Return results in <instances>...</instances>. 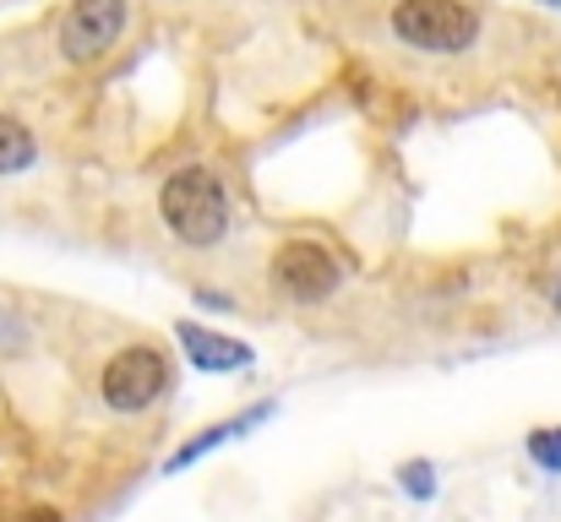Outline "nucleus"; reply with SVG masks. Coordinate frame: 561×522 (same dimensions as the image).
Segmentation results:
<instances>
[{
    "label": "nucleus",
    "mask_w": 561,
    "mask_h": 522,
    "mask_svg": "<svg viewBox=\"0 0 561 522\" xmlns=\"http://www.w3.org/2000/svg\"><path fill=\"white\" fill-rule=\"evenodd\" d=\"M33 522H60V518H55V512H38V518H33Z\"/></svg>",
    "instance_id": "nucleus-11"
},
{
    "label": "nucleus",
    "mask_w": 561,
    "mask_h": 522,
    "mask_svg": "<svg viewBox=\"0 0 561 522\" xmlns=\"http://www.w3.org/2000/svg\"><path fill=\"white\" fill-rule=\"evenodd\" d=\"M398 490L409 496V501H436V463H403L398 468Z\"/></svg>",
    "instance_id": "nucleus-9"
},
{
    "label": "nucleus",
    "mask_w": 561,
    "mask_h": 522,
    "mask_svg": "<svg viewBox=\"0 0 561 522\" xmlns=\"http://www.w3.org/2000/svg\"><path fill=\"white\" fill-rule=\"evenodd\" d=\"M164 223L181 245H213L229 229V196L213 170H175L164 179Z\"/></svg>",
    "instance_id": "nucleus-1"
},
{
    "label": "nucleus",
    "mask_w": 561,
    "mask_h": 522,
    "mask_svg": "<svg viewBox=\"0 0 561 522\" xmlns=\"http://www.w3.org/2000/svg\"><path fill=\"white\" fill-rule=\"evenodd\" d=\"M273 419V403H256V408H245V414H234V419H218V425H207L202 436H191L186 446H175L170 457H164V474H186L191 463H202L207 452H218L224 441H234V436H251L256 425H267Z\"/></svg>",
    "instance_id": "nucleus-7"
},
{
    "label": "nucleus",
    "mask_w": 561,
    "mask_h": 522,
    "mask_svg": "<svg viewBox=\"0 0 561 522\" xmlns=\"http://www.w3.org/2000/svg\"><path fill=\"white\" fill-rule=\"evenodd\" d=\"M540 5H551V11H561V0H540Z\"/></svg>",
    "instance_id": "nucleus-13"
},
{
    "label": "nucleus",
    "mask_w": 561,
    "mask_h": 522,
    "mask_svg": "<svg viewBox=\"0 0 561 522\" xmlns=\"http://www.w3.org/2000/svg\"><path fill=\"white\" fill-rule=\"evenodd\" d=\"M273 283L289 300H306V305L311 300H328L339 289V256L328 245H317V240H289L273 256Z\"/></svg>",
    "instance_id": "nucleus-5"
},
{
    "label": "nucleus",
    "mask_w": 561,
    "mask_h": 522,
    "mask_svg": "<svg viewBox=\"0 0 561 522\" xmlns=\"http://www.w3.org/2000/svg\"><path fill=\"white\" fill-rule=\"evenodd\" d=\"M175 338L186 344V359L202 370V375H229V370H245L256 359V348L240 344V338H224V333H207L196 322H181Z\"/></svg>",
    "instance_id": "nucleus-6"
},
{
    "label": "nucleus",
    "mask_w": 561,
    "mask_h": 522,
    "mask_svg": "<svg viewBox=\"0 0 561 522\" xmlns=\"http://www.w3.org/2000/svg\"><path fill=\"white\" fill-rule=\"evenodd\" d=\"M33 131L22 126V120H11V115H0V174H22L33 164Z\"/></svg>",
    "instance_id": "nucleus-8"
},
{
    "label": "nucleus",
    "mask_w": 561,
    "mask_h": 522,
    "mask_svg": "<svg viewBox=\"0 0 561 522\" xmlns=\"http://www.w3.org/2000/svg\"><path fill=\"white\" fill-rule=\"evenodd\" d=\"M551 305H557V316H561V283H557V294H551Z\"/></svg>",
    "instance_id": "nucleus-12"
},
{
    "label": "nucleus",
    "mask_w": 561,
    "mask_h": 522,
    "mask_svg": "<svg viewBox=\"0 0 561 522\" xmlns=\"http://www.w3.org/2000/svg\"><path fill=\"white\" fill-rule=\"evenodd\" d=\"M126 16H131L126 0H77L66 11V22H60V55L77 60V66L110 55L121 44V33H126Z\"/></svg>",
    "instance_id": "nucleus-4"
},
{
    "label": "nucleus",
    "mask_w": 561,
    "mask_h": 522,
    "mask_svg": "<svg viewBox=\"0 0 561 522\" xmlns=\"http://www.w3.org/2000/svg\"><path fill=\"white\" fill-rule=\"evenodd\" d=\"M99 392L115 414H142L153 408L164 392H170V359L159 348H126L104 364L99 375Z\"/></svg>",
    "instance_id": "nucleus-3"
},
{
    "label": "nucleus",
    "mask_w": 561,
    "mask_h": 522,
    "mask_svg": "<svg viewBox=\"0 0 561 522\" xmlns=\"http://www.w3.org/2000/svg\"><path fill=\"white\" fill-rule=\"evenodd\" d=\"M392 33L409 49L425 55H458L480 38V11L463 0H398L392 5Z\"/></svg>",
    "instance_id": "nucleus-2"
},
{
    "label": "nucleus",
    "mask_w": 561,
    "mask_h": 522,
    "mask_svg": "<svg viewBox=\"0 0 561 522\" xmlns=\"http://www.w3.org/2000/svg\"><path fill=\"white\" fill-rule=\"evenodd\" d=\"M529 463L540 474H561V425H546L529 436Z\"/></svg>",
    "instance_id": "nucleus-10"
}]
</instances>
